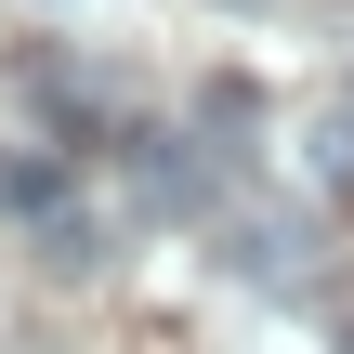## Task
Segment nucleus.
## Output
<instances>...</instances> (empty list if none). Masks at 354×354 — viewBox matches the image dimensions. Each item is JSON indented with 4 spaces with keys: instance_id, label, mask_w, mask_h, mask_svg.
Instances as JSON below:
<instances>
[{
    "instance_id": "f257e3e1",
    "label": "nucleus",
    "mask_w": 354,
    "mask_h": 354,
    "mask_svg": "<svg viewBox=\"0 0 354 354\" xmlns=\"http://www.w3.org/2000/svg\"><path fill=\"white\" fill-rule=\"evenodd\" d=\"M302 171H315V197H354V92H328L302 118Z\"/></svg>"
},
{
    "instance_id": "f03ea898",
    "label": "nucleus",
    "mask_w": 354,
    "mask_h": 354,
    "mask_svg": "<svg viewBox=\"0 0 354 354\" xmlns=\"http://www.w3.org/2000/svg\"><path fill=\"white\" fill-rule=\"evenodd\" d=\"M39 263H53V276H92V263H105V223L53 197V210H39Z\"/></svg>"
}]
</instances>
